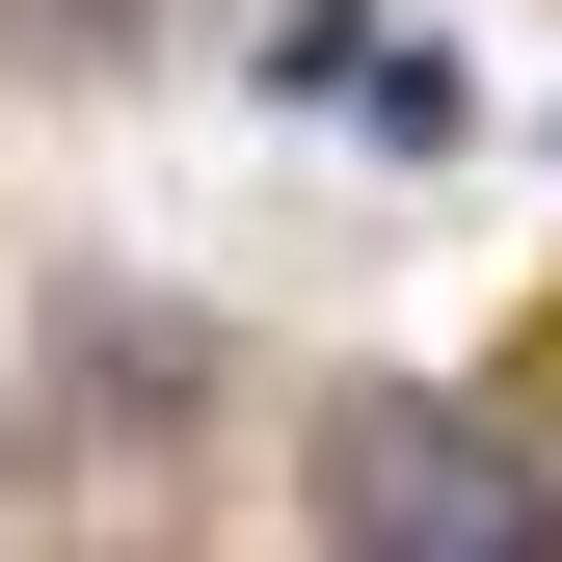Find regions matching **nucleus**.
I'll return each instance as SVG.
<instances>
[{
  "mask_svg": "<svg viewBox=\"0 0 562 562\" xmlns=\"http://www.w3.org/2000/svg\"><path fill=\"white\" fill-rule=\"evenodd\" d=\"M322 562H562V482L482 402L375 375V402H322Z\"/></svg>",
  "mask_w": 562,
  "mask_h": 562,
  "instance_id": "obj_1",
  "label": "nucleus"
},
{
  "mask_svg": "<svg viewBox=\"0 0 562 562\" xmlns=\"http://www.w3.org/2000/svg\"><path fill=\"white\" fill-rule=\"evenodd\" d=\"M268 81H295V108H375L402 161L456 134V54H429V27H348V0H295V27H268Z\"/></svg>",
  "mask_w": 562,
  "mask_h": 562,
  "instance_id": "obj_2",
  "label": "nucleus"
}]
</instances>
